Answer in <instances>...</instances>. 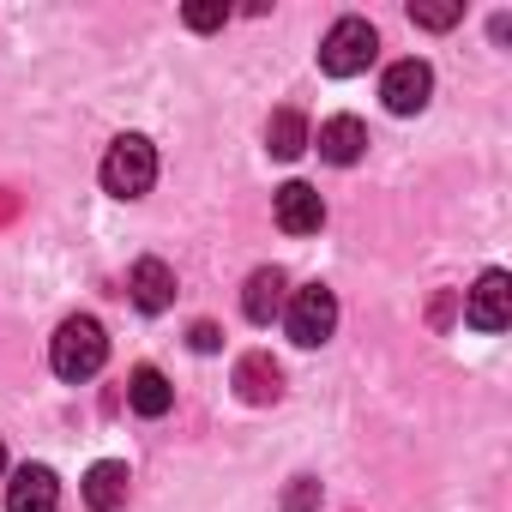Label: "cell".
<instances>
[{
	"label": "cell",
	"instance_id": "4",
	"mask_svg": "<svg viewBox=\"0 0 512 512\" xmlns=\"http://www.w3.org/2000/svg\"><path fill=\"white\" fill-rule=\"evenodd\" d=\"M284 326H290V338H296L302 350L326 344V338L338 332V296H332L326 284H308V290H296V296L284 302Z\"/></svg>",
	"mask_w": 512,
	"mask_h": 512
},
{
	"label": "cell",
	"instance_id": "17",
	"mask_svg": "<svg viewBox=\"0 0 512 512\" xmlns=\"http://www.w3.org/2000/svg\"><path fill=\"white\" fill-rule=\"evenodd\" d=\"M308 506H320V482L314 476H296L290 494H284V512H308Z\"/></svg>",
	"mask_w": 512,
	"mask_h": 512
},
{
	"label": "cell",
	"instance_id": "1",
	"mask_svg": "<svg viewBox=\"0 0 512 512\" xmlns=\"http://www.w3.org/2000/svg\"><path fill=\"white\" fill-rule=\"evenodd\" d=\"M151 181H157V145L145 133H121L103 157V187L115 199H145Z\"/></svg>",
	"mask_w": 512,
	"mask_h": 512
},
{
	"label": "cell",
	"instance_id": "6",
	"mask_svg": "<svg viewBox=\"0 0 512 512\" xmlns=\"http://www.w3.org/2000/svg\"><path fill=\"white\" fill-rule=\"evenodd\" d=\"M464 320L476 332H506L512 326V278L506 272H482L476 290L464 296Z\"/></svg>",
	"mask_w": 512,
	"mask_h": 512
},
{
	"label": "cell",
	"instance_id": "20",
	"mask_svg": "<svg viewBox=\"0 0 512 512\" xmlns=\"http://www.w3.org/2000/svg\"><path fill=\"white\" fill-rule=\"evenodd\" d=\"M0 470H7V440H0Z\"/></svg>",
	"mask_w": 512,
	"mask_h": 512
},
{
	"label": "cell",
	"instance_id": "10",
	"mask_svg": "<svg viewBox=\"0 0 512 512\" xmlns=\"http://www.w3.org/2000/svg\"><path fill=\"white\" fill-rule=\"evenodd\" d=\"M235 392H241V404H278L284 398V368L253 350V356L235 362Z\"/></svg>",
	"mask_w": 512,
	"mask_h": 512
},
{
	"label": "cell",
	"instance_id": "3",
	"mask_svg": "<svg viewBox=\"0 0 512 512\" xmlns=\"http://www.w3.org/2000/svg\"><path fill=\"white\" fill-rule=\"evenodd\" d=\"M374 55H380V31H374L368 19H338V25L320 37V67H326L332 79H356V73H368Z\"/></svg>",
	"mask_w": 512,
	"mask_h": 512
},
{
	"label": "cell",
	"instance_id": "19",
	"mask_svg": "<svg viewBox=\"0 0 512 512\" xmlns=\"http://www.w3.org/2000/svg\"><path fill=\"white\" fill-rule=\"evenodd\" d=\"M187 344H193V350H199V356H211V350H217V344H223V332H217V326H211V320H199V326H193V332H187Z\"/></svg>",
	"mask_w": 512,
	"mask_h": 512
},
{
	"label": "cell",
	"instance_id": "11",
	"mask_svg": "<svg viewBox=\"0 0 512 512\" xmlns=\"http://www.w3.org/2000/svg\"><path fill=\"white\" fill-rule=\"evenodd\" d=\"M79 488H85V506H91V512H127V488H133V476H127V464L103 458V464L85 470Z\"/></svg>",
	"mask_w": 512,
	"mask_h": 512
},
{
	"label": "cell",
	"instance_id": "13",
	"mask_svg": "<svg viewBox=\"0 0 512 512\" xmlns=\"http://www.w3.org/2000/svg\"><path fill=\"white\" fill-rule=\"evenodd\" d=\"M314 145H320V157H326V163L350 169V163L368 151V127H362L356 115H332V121L320 127V139H314Z\"/></svg>",
	"mask_w": 512,
	"mask_h": 512
},
{
	"label": "cell",
	"instance_id": "8",
	"mask_svg": "<svg viewBox=\"0 0 512 512\" xmlns=\"http://www.w3.org/2000/svg\"><path fill=\"white\" fill-rule=\"evenodd\" d=\"M284 302H290V278H284V266H260L247 278V290H241V314L253 320V326H272L278 314H284Z\"/></svg>",
	"mask_w": 512,
	"mask_h": 512
},
{
	"label": "cell",
	"instance_id": "5",
	"mask_svg": "<svg viewBox=\"0 0 512 512\" xmlns=\"http://www.w3.org/2000/svg\"><path fill=\"white\" fill-rule=\"evenodd\" d=\"M380 97H386L392 115H422L428 97H434V67L416 61V55H410V61H392L386 79H380Z\"/></svg>",
	"mask_w": 512,
	"mask_h": 512
},
{
	"label": "cell",
	"instance_id": "16",
	"mask_svg": "<svg viewBox=\"0 0 512 512\" xmlns=\"http://www.w3.org/2000/svg\"><path fill=\"white\" fill-rule=\"evenodd\" d=\"M410 19H416L422 31H452V25L464 19V7H410Z\"/></svg>",
	"mask_w": 512,
	"mask_h": 512
},
{
	"label": "cell",
	"instance_id": "7",
	"mask_svg": "<svg viewBox=\"0 0 512 512\" xmlns=\"http://www.w3.org/2000/svg\"><path fill=\"white\" fill-rule=\"evenodd\" d=\"M61 506V482L49 464H19L7 482V512H55Z\"/></svg>",
	"mask_w": 512,
	"mask_h": 512
},
{
	"label": "cell",
	"instance_id": "2",
	"mask_svg": "<svg viewBox=\"0 0 512 512\" xmlns=\"http://www.w3.org/2000/svg\"><path fill=\"white\" fill-rule=\"evenodd\" d=\"M109 362V338H103V326L97 320H67L61 332H55V344H49V368L61 374V380H91L97 368Z\"/></svg>",
	"mask_w": 512,
	"mask_h": 512
},
{
	"label": "cell",
	"instance_id": "15",
	"mask_svg": "<svg viewBox=\"0 0 512 512\" xmlns=\"http://www.w3.org/2000/svg\"><path fill=\"white\" fill-rule=\"evenodd\" d=\"M127 404H133L139 416H163V410L175 404V386H169L157 368H133V380H127Z\"/></svg>",
	"mask_w": 512,
	"mask_h": 512
},
{
	"label": "cell",
	"instance_id": "14",
	"mask_svg": "<svg viewBox=\"0 0 512 512\" xmlns=\"http://www.w3.org/2000/svg\"><path fill=\"white\" fill-rule=\"evenodd\" d=\"M266 151H272L278 163H296V157L308 151V121H302L296 109H278V115L266 121Z\"/></svg>",
	"mask_w": 512,
	"mask_h": 512
},
{
	"label": "cell",
	"instance_id": "18",
	"mask_svg": "<svg viewBox=\"0 0 512 512\" xmlns=\"http://www.w3.org/2000/svg\"><path fill=\"white\" fill-rule=\"evenodd\" d=\"M223 19H229L223 0H199V7H187V25H193V31H217Z\"/></svg>",
	"mask_w": 512,
	"mask_h": 512
},
{
	"label": "cell",
	"instance_id": "9",
	"mask_svg": "<svg viewBox=\"0 0 512 512\" xmlns=\"http://www.w3.org/2000/svg\"><path fill=\"white\" fill-rule=\"evenodd\" d=\"M272 211H278V229H290V235H314L326 223V199L308 181H284L278 199H272Z\"/></svg>",
	"mask_w": 512,
	"mask_h": 512
},
{
	"label": "cell",
	"instance_id": "12",
	"mask_svg": "<svg viewBox=\"0 0 512 512\" xmlns=\"http://www.w3.org/2000/svg\"><path fill=\"white\" fill-rule=\"evenodd\" d=\"M127 296H133L139 314H163V308L175 302V272H169L163 260H139L133 278H127Z\"/></svg>",
	"mask_w": 512,
	"mask_h": 512
}]
</instances>
